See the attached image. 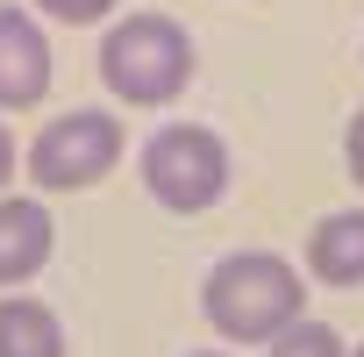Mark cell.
Listing matches in <instances>:
<instances>
[{"instance_id":"6da1fadb","label":"cell","mask_w":364,"mask_h":357,"mask_svg":"<svg viewBox=\"0 0 364 357\" xmlns=\"http://www.w3.org/2000/svg\"><path fill=\"white\" fill-rule=\"evenodd\" d=\"M200 314L222 343H272L293 321H307V279L279 250H229L200 279Z\"/></svg>"},{"instance_id":"5b68a950","label":"cell","mask_w":364,"mask_h":357,"mask_svg":"<svg viewBox=\"0 0 364 357\" xmlns=\"http://www.w3.org/2000/svg\"><path fill=\"white\" fill-rule=\"evenodd\" d=\"M58 79V58H50V36L29 8L0 0V107H36Z\"/></svg>"},{"instance_id":"8fae6325","label":"cell","mask_w":364,"mask_h":357,"mask_svg":"<svg viewBox=\"0 0 364 357\" xmlns=\"http://www.w3.org/2000/svg\"><path fill=\"white\" fill-rule=\"evenodd\" d=\"M343 164H350V178L364 186V107L350 114V129H343Z\"/></svg>"},{"instance_id":"ba28073f","label":"cell","mask_w":364,"mask_h":357,"mask_svg":"<svg viewBox=\"0 0 364 357\" xmlns=\"http://www.w3.org/2000/svg\"><path fill=\"white\" fill-rule=\"evenodd\" d=\"M0 357H65V321L36 293L0 300Z\"/></svg>"},{"instance_id":"7c38bea8","label":"cell","mask_w":364,"mask_h":357,"mask_svg":"<svg viewBox=\"0 0 364 357\" xmlns=\"http://www.w3.org/2000/svg\"><path fill=\"white\" fill-rule=\"evenodd\" d=\"M15 171H22V143H15V129L0 122V193L15 186Z\"/></svg>"},{"instance_id":"277c9868","label":"cell","mask_w":364,"mask_h":357,"mask_svg":"<svg viewBox=\"0 0 364 357\" xmlns=\"http://www.w3.org/2000/svg\"><path fill=\"white\" fill-rule=\"evenodd\" d=\"M143 193L171 215H208L229 193V143L208 122H157L143 136Z\"/></svg>"},{"instance_id":"9c48e42d","label":"cell","mask_w":364,"mask_h":357,"mask_svg":"<svg viewBox=\"0 0 364 357\" xmlns=\"http://www.w3.org/2000/svg\"><path fill=\"white\" fill-rule=\"evenodd\" d=\"M264 357H343V336L328 321H293L286 336L264 343Z\"/></svg>"},{"instance_id":"8992f818","label":"cell","mask_w":364,"mask_h":357,"mask_svg":"<svg viewBox=\"0 0 364 357\" xmlns=\"http://www.w3.org/2000/svg\"><path fill=\"white\" fill-rule=\"evenodd\" d=\"M58 250V222L36 193H0V286L22 293Z\"/></svg>"},{"instance_id":"3957f363","label":"cell","mask_w":364,"mask_h":357,"mask_svg":"<svg viewBox=\"0 0 364 357\" xmlns=\"http://www.w3.org/2000/svg\"><path fill=\"white\" fill-rule=\"evenodd\" d=\"M122 150H129V129L114 107H65L29 136L22 171L36 178V201L43 193H86L122 164Z\"/></svg>"},{"instance_id":"7a4b0ae2","label":"cell","mask_w":364,"mask_h":357,"mask_svg":"<svg viewBox=\"0 0 364 357\" xmlns=\"http://www.w3.org/2000/svg\"><path fill=\"white\" fill-rule=\"evenodd\" d=\"M100 86L129 107H171L178 93L193 86V36L178 15L136 8L114 15L100 36Z\"/></svg>"},{"instance_id":"30bf717a","label":"cell","mask_w":364,"mask_h":357,"mask_svg":"<svg viewBox=\"0 0 364 357\" xmlns=\"http://www.w3.org/2000/svg\"><path fill=\"white\" fill-rule=\"evenodd\" d=\"M122 8V0H36V15L43 22H65V29H93V22H107Z\"/></svg>"},{"instance_id":"5bb4252c","label":"cell","mask_w":364,"mask_h":357,"mask_svg":"<svg viewBox=\"0 0 364 357\" xmlns=\"http://www.w3.org/2000/svg\"><path fill=\"white\" fill-rule=\"evenodd\" d=\"M343 357H364V343H357V350H343Z\"/></svg>"},{"instance_id":"4fadbf2b","label":"cell","mask_w":364,"mask_h":357,"mask_svg":"<svg viewBox=\"0 0 364 357\" xmlns=\"http://www.w3.org/2000/svg\"><path fill=\"white\" fill-rule=\"evenodd\" d=\"M193 357H229V350H193Z\"/></svg>"},{"instance_id":"52a82bcc","label":"cell","mask_w":364,"mask_h":357,"mask_svg":"<svg viewBox=\"0 0 364 357\" xmlns=\"http://www.w3.org/2000/svg\"><path fill=\"white\" fill-rule=\"evenodd\" d=\"M307 279L321 286H364V208H336L307 236Z\"/></svg>"}]
</instances>
